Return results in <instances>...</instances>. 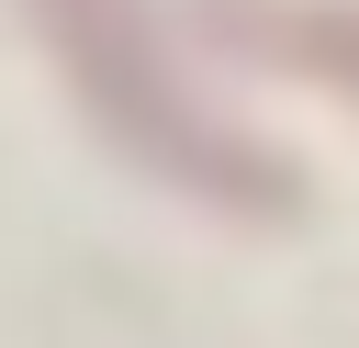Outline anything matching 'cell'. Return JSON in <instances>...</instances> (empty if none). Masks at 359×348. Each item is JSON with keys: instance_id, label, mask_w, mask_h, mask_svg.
Masks as SVG:
<instances>
[{"instance_id": "1", "label": "cell", "mask_w": 359, "mask_h": 348, "mask_svg": "<svg viewBox=\"0 0 359 348\" xmlns=\"http://www.w3.org/2000/svg\"><path fill=\"white\" fill-rule=\"evenodd\" d=\"M45 11H56V34L79 45V79H90V101H101V112H112V123H123V135H135V146L157 157V168H180L191 191H224V202H258V213H280V202H292V180H280V168H247L236 146L213 157V135H202V123H191V112H180L168 90H157L146 45H123L112 0H45Z\"/></svg>"}]
</instances>
